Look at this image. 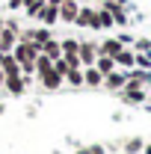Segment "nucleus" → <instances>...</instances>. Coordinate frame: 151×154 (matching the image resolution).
Masks as SVG:
<instances>
[{"mask_svg":"<svg viewBox=\"0 0 151 154\" xmlns=\"http://www.w3.org/2000/svg\"><path fill=\"white\" fill-rule=\"evenodd\" d=\"M119 98H122L128 107H139V104L148 101V92H145V86H142L139 80H131V77H128V83H125V89L119 92Z\"/></svg>","mask_w":151,"mask_h":154,"instance_id":"obj_1","label":"nucleus"},{"mask_svg":"<svg viewBox=\"0 0 151 154\" xmlns=\"http://www.w3.org/2000/svg\"><path fill=\"white\" fill-rule=\"evenodd\" d=\"M27 86H30V80L24 74H15V77H6V83H3L0 92H6V95H12V98H21L27 92Z\"/></svg>","mask_w":151,"mask_h":154,"instance_id":"obj_2","label":"nucleus"},{"mask_svg":"<svg viewBox=\"0 0 151 154\" xmlns=\"http://www.w3.org/2000/svg\"><path fill=\"white\" fill-rule=\"evenodd\" d=\"M77 57H80V65H83V68L95 65V59H98V42H80Z\"/></svg>","mask_w":151,"mask_h":154,"instance_id":"obj_3","label":"nucleus"},{"mask_svg":"<svg viewBox=\"0 0 151 154\" xmlns=\"http://www.w3.org/2000/svg\"><path fill=\"white\" fill-rule=\"evenodd\" d=\"M125 83H128V71H122V68H116V71H110L104 77V89L107 92H122Z\"/></svg>","mask_w":151,"mask_h":154,"instance_id":"obj_4","label":"nucleus"},{"mask_svg":"<svg viewBox=\"0 0 151 154\" xmlns=\"http://www.w3.org/2000/svg\"><path fill=\"white\" fill-rule=\"evenodd\" d=\"M36 77H39V83H42V89H45V92H57L59 86L65 83V80H62L54 68H51V71H45V74H36Z\"/></svg>","mask_w":151,"mask_h":154,"instance_id":"obj_5","label":"nucleus"},{"mask_svg":"<svg viewBox=\"0 0 151 154\" xmlns=\"http://www.w3.org/2000/svg\"><path fill=\"white\" fill-rule=\"evenodd\" d=\"M113 62H116V68L131 71V68H136V54H133V51H128V48H122V51L113 57Z\"/></svg>","mask_w":151,"mask_h":154,"instance_id":"obj_6","label":"nucleus"},{"mask_svg":"<svg viewBox=\"0 0 151 154\" xmlns=\"http://www.w3.org/2000/svg\"><path fill=\"white\" fill-rule=\"evenodd\" d=\"M77 12H80V3H77V0L59 3V21H65V24H74V21H77Z\"/></svg>","mask_w":151,"mask_h":154,"instance_id":"obj_7","label":"nucleus"},{"mask_svg":"<svg viewBox=\"0 0 151 154\" xmlns=\"http://www.w3.org/2000/svg\"><path fill=\"white\" fill-rule=\"evenodd\" d=\"M83 86H89V89H101V86H104V74H101L95 65L83 68Z\"/></svg>","mask_w":151,"mask_h":154,"instance_id":"obj_8","label":"nucleus"},{"mask_svg":"<svg viewBox=\"0 0 151 154\" xmlns=\"http://www.w3.org/2000/svg\"><path fill=\"white\" fill-rule=\"evenodd\" d=\"M15 45H18V33L9 30V27H3L0 30V54H12Z\"/></svg>","mask_w":151,"mask_h":154,"instance_id":"obj_9","label":"nucleus"},{"mask_svg":"<svg viewBox=\"0 0 151 154\" xmlns=\"http://www.w3.org/2000/svg\"><path fill=\"white\" fill-rule=\"evenodd\" d=\"M0 71H3L6 77H15V74H21L18 59L12 57V54H0Z\"/></svg>","mask_w":151,"mask_h":154,"instance_id":"obj_10","label":"nucleus"},{"mask_svg":"<svg viewBox=\"0 0 151 154\" xmlns=\"http://www.w3.org/2000/svg\"><path fill=\"white\" fill-rule=\"evenodd\" d=\"M39 21H42V27H54L59 21V6H54V3H45V9L39 12Z\"/></svg>","mask_w":151,"mask_h":154,"instance_id":"obj_11","label":"nucleus"},{"mask_svg":"<svg viewBox=\"0 0 151 154\" xmlns=\"http://www.w3.org/2000/svg\"><path fill=\"white\" fill-rule=\"evenodd\" d=\"M122 48H125V45H122L119 38H104V42H98V54H101V57H116Z\"/></svg>","mask_w":151,"mask_h":154,"instance_id":"obj_12","label":"nucleus"},{"mask_svg":"<svg viewBox=\"0 0 151 154\" xmlns=\"http://www.w3.org/2000/svg\"><path fill=\"white\" fill-rule=\"evenodd\" d=\"M113 27V15L107 9H95V18H92V30H110Z\"/></svg>","mask_w":151,"mask_h":154,"instance_id":"obj_13","label":"nucleus"},{"mask_svg":"<svg viewBox=\"0 0 151 154\" xmlns=\"http://www.w3.org/2000/svg\"><path fill=\"white\" fill-rule=\"evenodd\" d=\"M92 18H95V9L92 6H80V12H77V27H89L92 30Z\"/></svg>","mask_w":151,"mask_h":154,"instance_id":"obj_14","label":"nucleus"},{"mask_svg":"<svg viewBox=\"0 0 151 154\" xmlns=\"http://www.w3.org/2000/svg\"><path fill=\"white\" fill-rule=\"evenodd\" d=\"M42 54H45V57H51V59H59V57H62V48H59L57 38H48V42L42 45Z\"/></svg>","mask_w":151,"mask_h":154,"instance_id":"obj_15","label":"nucleus"},{"mask_svg":"<svg viewBox=\"0 0 151 154\" xmlns=\"http://www.w3.org/2000/svg\"><path fill=\"white\" fill-rule=\"evenodd\" d=\"M142 148H145V139H142V136H131V139L125 142L122 151L125 154H142Z\"/></svg>","mask_w":151,"mask_h":154,"instance_id":"obj_16","label":"nucleus"},{"mask_svg":"<svg viewBox=\"0 0 151 154\" xmlns=\"http://www.w3.org/2000/svg\"><path fill=\"white\" fill-rule=\"evenodd\" d=\"M62 80H65L68 86H74V89H80V86H83V68H68Z\"/></svg>","mask_w":151,"mask_h":154,"instance_id":"obj_17","label":"nucleus"},{"mask_svg":"<svg viewBox=\"0 0 151 154\" xmlns=\"http://www.w3.org/2000/svg\"><path fill=\"white\" fill-rule=\"evenodd\" d=\"M45 3H48V0H24V6H21V9H24L30 18H39V12L45 9Z\"/></svg>","mask_w":151,"mask_h":154,"instance_id":"obj_18","label":"nucleus"},{"mask_svg":"<svg viewBox=\"0 0 151 154\" xmlns=\"http://www.w3.org/2000/svg\"><path fill=\"white\" fill-rule=\"evenodd\" d=\"M95 68L107 77L110 71H116V62H113V57H101V54H98V59H95Z\"/></svg>","mask_w":151,"mask_h":154,"instance_id":"obj_19","label":"nucleus"},{"mask_svg":"<svg viewBox=\"0 0 151 154\" xmlns=\"http://www.w3.org/2000/svg\"><path fill=\"white\" fill-rule=\"evenodd\" d=\"M59 48H62V57H74L77 54V48H80V38H62V42H59Z\"/></svg>","mask_w":151,"mask_h":154,"instance_id":"obj_20","label":"nucleus"},{"mask_svg":"<svg viewBox=\"0 0 151 154\" xmlns=\"http://www.w3.org/2000/svg\"><path fill=\"white\" fill-rule=\"evenodd\" d=\"M51 68H54V59L45 57V54H39L36 57V74H45V71H51Z\"/></svg>","mask_w":151,"mask_h":154,"instance_id":"obj_21","label":"nucleus"},{"mask_svg":"<svg viewBox=\"0 0 151 154\" xmlns=\"http://www.w3.org/2000/svg\"><path fill=\"white\" fill-rule=\"evenodd\" d=\"M136 68L151 71V51H148V54H136Z\"/></svg>","mask_w":151,"mask_h":154,"instance_id":"obj_22","label":"nucleus"},{"mask_svg":"<svg viewBox=\"0 0 151 154\" xmlns=\"http://www.w3.org/2000/svg\"><path fill=\"white\" fill-rule=\"evenodd\" d=\"M74 154H107V148H104V145H98V142H95V145H83V148H77Z\"/></svg>","mask_w":151,"mask_h":154,"instance_id":"obj_23","label":"nucleus"},{"mask_svg":"<svg viewBox=\"0 0 151 154\" xmlns=\"http://www.w3.org/2000/svg\"><path fill=\"white\" fill-rule=\"evenodd\" d=\"M148 51H151L148 38H136V42H133V54H148Z\"/></svg>","mask_w":151,"mask_h":154,"instance_id":"obj_24","label":"nucleus"},{"mask_svg":"<svg viewBox=\"0 0 151 154\" xmlns=\"http://www.w3.org/2000/svg\"><path fill=\"white\" fill-rule=\"evenodd\" d=\"M116 38H119V42H122L125 48H128V45H133V42H136V38H133V36H128V33H122V36H116Z\"/></svg>","mask_w":151,"mask_h":154,"instance_id":"obj_25","label":"nucleus"},{"mask_svg":"<svg viewBox=\"0 0 151 154\" xmlns=\"http://www.w3.org/2000/svg\"><path fill=\"white\" fill-rule=\"evenodd\" d=\"M6 6H9V9H21V6H24V0H6Z\"/></svg>","mask_w":151,"mask_h":154,"instance_id":"obj_26","label":"nucleus"},{"mask_svg":"<svg viewBox=\"0 0 151 154\" xmlns=\"http://www.w3.org/2000/svg\"><path fill=\"white\" fill-rule=\"evenodd\" d=\"M142 154H151V142H145V148H142Z\"/></svg>","mask_w":151,"mask_h":154,"instance_id":"obj_27","label":"nucleus"},{"mask_svg":"<svg viewBox=\"0 0 151 154\" xmlns=\"http://www.w3.org/2000/svg\"><path fill=\"white\" fill-rule=\"evenodd\" d=\"M48 3H54V6H59V3H68V0H48Z\"/></svg>","mask_w":151,"mask_h":154,"instance_id":"obj_28","label":"nucleus"},{"mask_svg":"<svg viewBox=\"0 0 151 154\" xmlns=\"http://www.w3.org/2000/svg\"><path fill=\"white\" fill-rule=\"evenodd\" d=\"M3 83H6V74H3V71H0V89H3Z\"/></svg>","mask_w":151,"mask_h":154,"instance_id":"obj_29","label":"nucleus"},{"mask_svg":"<svg viewBox=\"0 0 151 154\" xmlns=\"http://www.w3.org/2000/svg\"><path fill=\"white\" fill-rule=\"evenodd\" d=\"M113 3H122V6H128V0H113Z\"/></svg>","mask_w":151,"mask_h":154,"instance_id":"obj_30","label":"nucleus"},{"mask_svg":"<svg viewBox=\"0 0 151 154\" xmlns=\"http://www.w3.org/2000/svg\"><path fill=\"white\" fill-rule=\"evenodd\" d=\"M3 27H6V24H3V18H0V30H3Z\"/></svg>","mask_w":151,"mask_h":154,"instance_id":"obj_31","label":"nucleus"},{"mask_svg":"<svg viewBox=\"0 0 151 154\" xmlns=\"http://www.w3.org/2000/svg\"><path fill=\"white\" fill-rule=\"evenodd\" d=\"M122 154H125V151H122Z\"/></svg>","mask_w":151,"mask_h":154,"instance_id":"obj_32","label":"nucleus"}]
</instances>
